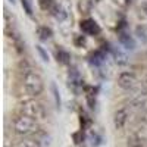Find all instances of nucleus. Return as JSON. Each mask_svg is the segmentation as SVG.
I'll return each mask as SVG.
<instances>
[{"label": "nucleus", "mask_w": 147, "mask_h": 147, "mask_svg": "<svg viewBox=\"0 0 147 147\" xmlns=\"http://www.w3.org/2000/svg\"><path fill=\"white\" fill-rule=\"evenodd\" d=\"M22 65H24V71H21L22 72V82H21L22 91L31 97L41 94L44 90V84H43L41 77L32 68H30L25 62H22Z\"/></svg>", "instance_id": "obj_1"}, {"label": "nucleus", "mask_w": 147, "mask_h": 147, "mask_svg": "<svg viewBox=\"0 0 147 147\" xmlns=\"http://www.w3.org/2000/svg\"><path fill=\"white\" fill-rule=\"evenodd\" d=\"M19 113L21 115H25V116H30L32 119H44L46 118V109L44 106L37 102L34 99H30V100H25L19 105Z\"/></svg>", "instance_id": "obj_2"}, {"label": "nucleus", "mask_w": 147, "mask_h": 147, "mask_svg": "<svg viewBox=\"0 0 147 147\" xmlns=\"http://www.w3.org/2000/svg\"><path fill=\"white\" fill-rule=\"evenodd\" d=\"M13 131L19 136H28V134H32L38 129V125H37L35 119L30 118V116H25V115H18L13 118Z\"/></svg>", "instance_id": "obj_3"}, {"label": "nucleus", "mask_w": 147, "mask_h": 147, "mask_svg": "<svg viewBox=\"0 0 147 147\" xmlns=\"http://www.w3.org/2000/svg\"><path fill=\"white\" fill-rule=\"evenodd\" d=\"M137 84V78L132 72H122L119 78H118V85L124 90H131L136 87Z\"/></svg>", "instance_id": "obj_4"}, {"label": "nucleus", "mask_w": 147, "mask_h": 147, "mask_svg": "<svg viewBox=\"0 0 147 147\" xmlns=\"http://www.w3.org/2000/svg\"><path fill=\"white\" fill-rule=\"evenodd\" d=\"M80 28L84 34L87 35H97L100 32V27L94 19H82L80 22Z\"/></svg>", "instance_id": "obj_5"}, {"label": "nucleus", "mask_w": 147, "mask_h": 147, "mask_svg": "<svg viewBox=\"0 0 147 147\" xmlns=\"http://www.w3.org/2000/svg\"><path fill=\"white\" fill-rule=\"evenodd\" d=\"M82 78L80 75V72L77 68H71L69 69V74H68V84L69 87L74 90V91H78L81 87H82Z\"/></svg>", "instance_id": "obj_6"}, {"label": "nucleus", "mask_w": 147, "mask_h": 147, "mask_svg": "<svg viewBox=\"0 0 147 147\" xmlns=\"http://www.w3.org/2000/svg\"><path fill=\"white\" fill-rule=\"evenodd\" d=\"M127 119H128V110L127 109H119L115 112L113 115V125L116 129H122L127 124Z\"/></svg>", "instance_id": "obj_7"}, {"label": "nucleus", "mask_w": 147, "mask_h": 147, "mask_svg": "<svg viewBox=\"0 0 147 147\" xmlns=\"http://www.w3.org/2000/svg\"><path fill=\"white\" fill-rule=\"evenodd\" d=\"M119 43L125 49H128V50H134V49H136V41H134V38L125 31L119 32Z\"/></svg>", "instance_id": "obj_8"}, {"label": "nucleus", "mask_w": 147, "mask_h": 147, "mask_svg": "<svg viewBox=\"0 0 147 147\" xmlns=\"http://www.w3.org/2000/svg\"><path fill=\"white\" fill-rule=\"evenodd\" d=\"M112 50V53H113V57H115V60H116V63H119V65H125L127 62H128V56L121 50V49H118V47H112L110 49Z\"/></svg>", "instance_id": "obj_9"}, {"label": "nucleus", "mask_w": 147, "mask_h": 147, "mask_svg": "<svg viewBox=\"0 0 147 147\" xmlns=\"http://www.w3.org/2000/svg\"><path fill=\"white\" fill-rule=\"evenodd\" d=\"M105 59H106V55L103 50H96L91 56H90V63L96 65V66H100L103 62H105Z\"/></svg>", "instance_id": "obj_10"}, {"label": "nucleus", "mask_w": 147, "mask_h": 147, "mask_svg": "<svg viewBox=\"0 0 147 147\" xmlns=\"http://www.w3.org/2000/svg\"><path fill=\"white\" fill-rule=\"evenodd\" d=\"M15 147H43V144L37 138H22L15 144Z\"/></svg>", "instance_id": "obj_11"}, {"label": "nucleus", "mask_w": 147, "mask_h": 147, "mask_svg": "<svg viewBox=\"0 0 147 147\" xmlns=\"http://www.w3.org/2000/svg\"><path fill=\"white\" fill-rule=\"evenodd\" d=\"M52 15H53L55 19H57L59 22H63V21L66 19V12H65V9L60 6V5H56V6L52 7Z\"/></svg>", "instance_id": "obj_12"}, {"label": "nucleus", "mask_w": 147, "mask_h": 147, "mask_svg": "<svg viewBox=\"0 0 147 147\" xmlns=\"http://www.w3.org/2000/svg\"><path fill=\"white\" fill-rule=\"evenodd\" d=\"M56 59H57L59 63L69 65V62H71V55H69L66 50H63V49H59V50L56 52Z\"/></svg>", "instance_id": "obj_13"}, {"label": "nucleus", "mask_w": 147, "mask_h": 147, "mask_svg": "<svg viewBox=\"0 0 147 147\" xmlns=\"http://www.w3.org/2000/svg\"><path fill=\"white\" fill-rule=\"evenodd\" d=\"M37 34H38V38L41 41H47L49 38H52L53 31H52V28H49V27H40L38 30H37Z\"/></svg>", "instance_id": "obj_14"}, {"label": "nucleus", "mask_w": 147, "mask_h": 147, "mask_svg": "<svg viewBox=\"0 0 147 147\" xmlns=\"http://www.w3.org/2000/svg\"><path fill=\"white\" fill-rule=\"evenodd\" d=\"M78 10L81 12V13H90V10H91V2H90V0H80Z\"/></svg>", "instance_id": "obj_15"}, {"label": "nucleus", "mask_w": 147, "mask_h": 147, "mask_svg": "<svg viewBox=\"0 0 147 147\" xmlns=\"http://www.w3.org/2000/svg\"><path fill=\"white\" fill-rule=\"evenodd\" d=\"M90 143H91V146H94V147L100 146V144H102V137H100L97 132H91V134H90Z\"/></svg>", "instance_id": "obj_16"}, {"label": "nucleus", "mask_w": 147, "mask_h": 147, "mask_svg": "<svg viewBox=\"0 0 147 147\" xmlns=\"http://www.w3.org/2000/svg\"><path fill=\"white\" fill-rule=\"evenodd\" d=\"M72 140H74V143H75V144H81L84 141V131L80 129L77 132H74L72 134Z\"/></svg>", "instance_id": "obj_17"}, {"label": "nucleus", "mask_w": 147, "mask_h": 147, "mask_svg": "<svg viewBox=\"0 0 147 147\" xmlns=\"http://www.w3.org/2000/svg\"><path fill=\"white\" fill-rule=\"evenodd\" d=\"M38 6L43 9V10H49L53 7V0H38Z\"/></svg>", "instance_id": "obj_18"}, {"label": "nucleus", "mask_w": 147, "mask_h": 147, "mask_svg": "<svg viewBox=\"0 0 147 147\" xmlns=\"http://www.w3.org/2000/svg\"><path fill=\"white\" fill-rule=\"evenodd\" d=\"M52 91H53V97H55L56 106L60 107V96H59V90H57V87H56V84H52Z\"/></svg>", "instance_id": "obj_19"}, {"label": "nucleus", "mask_w": 147, "mask_h": 147, "mask_svg": "<svg viewBox=\"0 0 147 147\" xmlns=\"http://www.w3.org/2000/svg\"><path fill=\"white\" fill-rule=\"evenodd\" d=\"M22 2V7L25 9V12L28 15H32V6H31V0H21Z\"/></svg>", "instance_id": "obj_20"}, {"label": "nucleus", "mask_w": 147, "mask_h": 147, "mask_svg": "<svg viewBox=\"0 0 147 147\" xmlns=\"http://www.w3.org/2000/svg\"><path fill=\"white\" fill-rule=\"evenodd\" d=\"M128 147H141V141L138 140V137H131L128 140Z\"/></svg>", "instance_id": "obj_21"}, {"label": "nucleus", "mask_w": 147, "mask_h": 147, "mask_svg": "<svg viewBox=\"0 0 147 147\" xmlns=\"http://www.w3.org/2000/svg\"><path fill=\"white\" fill-rule=\"evenodd\" d=\"M37 47V52H38L40 53V56H41V59L44 60V62H47V60H49V55L46 53V50H44V49L41 47V46H35Z\"/></svg>", "instance_id": "obj_22"}, {"label": "nucleus", "mask_w": 147, "mask_h": 147, "mask_svg": "<svg viewBox=\"0 0 147 147\" xmlns=\"http://www.w3.org/2000/svg\"><path fill=\"white\" fill-rule=\"evenodd\" d=\"M75 44H77V46H84V44H85V37H84V35L78 37V38L75 40Z\"/></svg>", "instance_id": "obj_23"}, {"label": "nucleus", "mask_w": 147, "mask_h": 147, "mask_svg": "<svg viewBox=\"0 0 147 147\" xmlns=\"http://www.w3.org/2000/svg\"><path fill=\"white\" fill-rule=\"evenodd\" d=\"M143 10L146 12V15H147V3H144V5H143Z\"/></svg>", "instance_id": "obj_24"}, {"label": "nucleus", "mask_w": 147, "mask_h": 147, "mask_svg": "<svg viewBox=\"0 0 147 147\" xmlns=\"http://www.w3.org/2000/svg\"><path fill=\"white\" fill-rule=\"evenodd\" d=\"M143 87H144V90H146V91H147V81H146V82H144V84H143Z\"/></svg>", "instance_id": "obj_25"}, {"label": "nucleus", "mask_w": 147, "mask_h": 147, "mask_svg": "<svg viewBox=\"0 0 147 147\" xmlns=\"http://www.w3.org/2000/svg\"><path fill=\"white\" fill-rule=\"evenodd\" d=\"M9 2H12V3H15V0H9Z\"/></svg>", "instance_id": "obj_26"}, {"label": "nucleus", "mask_w": 147, "mask_h": 147, "mask_svg": "<svg viewBox=\"0 0 147 147\" xmlns=\"http://www.w3.org/2000/svg\"><path fill=\"white\" fill-rule=\"evenodd\" d=\"M125 2H127V3H129V2H131V0H125Z\"/></svg>", "instance_id": "obj_27"}]
</instances>
